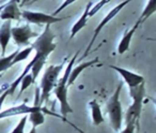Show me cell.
Instances as JSON below:
<instances>
[{
    "mask_svg": "<svg viewBox=\"0 0 156 133\" xmlns=\"http://www.w3.org/2000/svg\"><path fill=\"white\" fill-rule=\"evenodd\" d=\"M136 127L137 126L135 124H126L125 128H124L120 133H135Z\"/></svg>",
    "mask_w": 156,
    "mask_h": 133,
    "instance_id": "cell-24",
    "label": "cell"
},
{
    "mask_svg": "<svg viewBox=\"0 0 156 133\" xmlns=\"http://www.w3.org/2000/svg\"><path fill=\"white\" fill-rule=\"evenodd\" d=\"M89 106L91 109V117L92 121H93L94 126H98V124L104 122V117H103V113L98 102L96 100H92L89 103Z\"/></svg>",
    "mask_w": 156,
    "mask_h": 133,
    "instance_id": "cell-16",
    "label": "cell"
},
{
    "mask_svg": "<svg viewBox=\"0 0 156 133\" xmlns=\"http://www.w3.org/2000/svg\"><path fill=\"white\" fill-rule=\"evenodd\" d=\"M109 1H110V0H100V1H98L95 6H92L91 9H90V11H89V17L95 15V14L98 13V12L100 11V10L102 9L104 6H106Z\"/></svg>",
    "mask_w": 156,
    "mask_h": 133,
    "instance_id": "cell-22",
    "label": "cell"
},
{
    "mask_svg": "<svg viewBox=\"0 0 156 133\" xmlns=\"http://www.w3.org/2000/svg\"><path fill=\"white\" fill-rule=\"evenodd\" d=\"M62 119H63V120H64V121H66V122H67V124H71V126H72V127H73V128H74V129H75V130H76V131H78V132H79V133H86V132H83V130H81V129H79V128H78V127H77V126H75V124H73V122L69 121V120H67V119H66V118H65V117H63V118H62Z\"/></svg>",
    "mask_w": 156,
    "mask_h": 133,
    "instance_id": "cell-26",
    "label": "cell"
},
{
    "mask_svg": "<svg viewBox=\"0 0 156 133\" xmlns=\"http://www.w3.org/2000/svg\"><path fill=\"white\" fill-rule=\"evenodd\" d=\"M155 11H156V0H149L147 3V6H145L144 10L142 11L140 17L138 18L137 22L141 25L143 22H145L147 18L151 17V16L155 13Z\"/></svg>",
    "mask_w": 156,
    "mask_h": 133,
    "instance_id": "cell-17",
    "label": "cell"
},
{
    "mask_svg": "<svg viewBox=\"0 0 156 133\" xmlns=\"http://www.w3.org/2000/svg\"><path fill=\"white\" fill-rule=\"evenodd\" d=\"M27 120H28V115H24V117L20 118L16 127L10 133H25V127H26Z\"/></svg>",
    "mask_w": 156,
    "mask_h": 133,
    "instance_id": "cell-21",
    "label": "cell"
},
{
    "mask_svg": "<svg viewBox=\"0 0 156 133\" xmlns=\"http://www.w3.org/2000/svg\"><path fill=\"white\" fill-rule=\"evenodd\" d=\"M9 96V92H8V89L5 90V92H3L1 96H0V112H1V109H2V105L3 103H5V100L7 99V97Z\"/></svg>",
    "mask_w": 156,
    "mask_h": 133,
    "instance_id": "cell-25",
    "label": "cell"
},
{
    "mask_svg": "<svg viewBox=\"0 0 156 133\" xmlns=\"http://www.w3.org/2000/svg\"><path fill=\"white\" fill-rule=\"evenodd\" d=\"M5 3H3L2 6H0V12H1V10H2L3 8H5Z\"/></svg>",
    "mask_w": 156,
    "mask_h": 133,
    "instance_id": "cell-30",
    "label": "cell"
},
{
    "mask_svg": "<svg viewBox=\"0 0 156 133\" xmlns=\"http://www.w3.org/2000/svg\"><path fill=\"white\" fill-rule=\"evenodd\" d=\"M29 133H37V128H35V127H32V129H31Z\"/></svg>",
    "mask_w": 156,
    "mask_h": 133,
    "instance_id": "cell-28",
    "label": "cell"
},
{
    "mask_svg": "<svg viewBox=\"0 0 156 133\" xmlns=\"http://www.w3.org/2000/svg\"><path fill=\"white\" fill-rule=\"evenodd\" d=\"M22 17V12L17 5V0H11L5 3V8L0 12V20H18Z\"/></svg>",
    "mask_w": 156,
    "mask_h": 133,
    "instance_id": "cell-11",
    "label": "cell"
},
{
    "mask_svg": "<svg viewBox=\"0 0 156 133\" xmlns=\"http://www.w3.org/2000/svg\"><path fill=\"white\" fill-rule=\"evenodd\" d=\"M8 88H9V85H8V84H5V85L1 86V87H0V96H1V94H2L3 92H5V90L8 89Z\"/></svg>",
    "mask_w": 156,
    "mask_h": 133,
    "instance_id": "cell-27",
    "label": "cell"
},
{
    "mask_svg": "<svg viewBox=\"0 0 156 133\" xmlns=\"http://www.w3.org/2000/svg\"><path fill=\"white\" fill-rule=\"evenodd\" d=\"M32 83H34V81H33L32 75H31L30 72L27 73L25 76L22 77V79H20V83L22 86H20V94H18V98H20V97L24 94L25 90L28 89V88L32 85Z\"/></svg>",
    "mask_w": 156,
    "mask_h": 133,
    "instance_id": "cell-20",
    "label": "cell"
},
{
    "mask_svg": "<svg viewBox=\"0 0 156 133\" xmlns=\"http://www.w3.org/2000/svg\"><path fill=\"white\" fill-rule=\"evenodd\" d=\"M75 1H77V0H65L64 2H63L62 5H61L60 7H59L58 9H57L56 11L54 12V14H52V15H54V16H57L59 13H60V12H62L63 10L65 9V8H67L69 6H71L72 3H74Z\"/></svg>",
    "mask_w": 156,
    "mask_h": 133,
    "instance_id": "cell-23",
    "label": "cell"
},
{
    "mask_svg": "<svg viewBox=\"0 0 156 133\" xmlns=\"http://www.w3.org/2000/svg\"><path fill=\"white\" fill-rule=\"evenodd\" d=\"M77 56H78V52H76L75 55H74L71 60H69V62L67 63L62 77H61L60 79H58L57 85L55 86V88L52 89L57 100L60 103L61 114H62L63 117H66L67 114L73 113V109H72L71 105H69V100H67V88H69L67 87V79H69V72H71L74 63H75L76 59H77Z\"/></svg>",
    "mask_w": 156,
    "mask_h": 133,
    "instance_id": "cell-1",
    "label": "cell"
},
{
    "mask_svg": "<svg viewBox=\"0 0 156 133\" xmlns=\"http://www.w3.org/2000/svg\"><path fill=\"white\" fill-rule=\"evenodd\" d=\"M30 2V0H23V2H22V6H25L26 3Z\"/></svg>",
    "mask_w": 156,
    "mask_h": 133,
    "instance_id": "cell-29",
    "label": "cell"
},
{
    "mask_svg": "<svg viewBox=\"0 0 156 133\" xmlns=\"http://www.w3.org/2000/svg\"><path fill=\"white\" fill-rule=\"evenodd\" d=\"M12 20H5L0 26V48H1V57L5 56L7 47L11 40V25Z\"/></svg>",
    "mask_w": 156,
    "mask_h": 133,
    "instance_id": "cell-12",
    "label": "cell"
},
{
    "mask_svg": "<svg viewBox=\"0 0 156 133\" xmlns=\"http://www.w3.org/2000/svg\"><path fill=\"white\" fill-rule=\"evenodd\" d=\"M133 0H124V1H122L121 3H119L118 6H115V8H113L112 10H110L109 11V13L107 14L106 16H105L104 18L102 20V22L98 24V26L95 28V30H94V33H93V37H92V39H91V41H90V43L88 44V46H87V48H86V50H85V53H83V57L81 58H85V57H87V55L90 53V50H91V48H92V46H93V44L95 43V40H96V38L98 37V35L101 33V31H102V29L104 28L105 26H106L107 24H108L109 22H110L111 20H112L113 17H115V15H117L118 13H119L120 11H122V9H123L125 6H127L129 2H132Z\"/></svg>",
    "mask_w": 156,
    "mask_h": 133,
    "instance_id": "cell-6",
    "label": "cell"
},
{
    "mask_svg": "<svg viewBox=\"0 0 156 133\" xmlns=\"http://www.w3.org/2000/svg\"><path fill=\"white\" fill-rule=\"evenodd\" d=\"M98 62V59L96 58V59H92V60L80 63V65H76L75 68H72L71 72H69V79H67V87L73 85L74 82L77 79V77L81 74V72H83V70H86V69L90 68L92 65H96Z\"/></svg>",
    "mask_w": 156,
    "mask_h": 133,
    "instance_id": "cell-14",
    "label": "cell"
},
{
    "mask_svg": "<svg viewBox=\"0 0 156 133\" xmlns=\"http://www.w3.org/2000/svg\"><path fill=\"white\" fill-rule=\"evenodd\" d=\"M32 50H33V48L31 47V46H27L26 48H24V50H18V52L16 53L15 57L13 58V61H12V65H16V63L22 62V61L28 59V57L31 55Z\"/></svg>",
    "mask_w": 156,
    "mask_h": 133,
    "instance_id": "cell-19",
    "label": "cell"
},
{
    "mask_svg": "<svg viewBox=\"0 0 156 133\" xmlns=\"http://www.w3.org/2000/svg\"><path fill=\"white\" fill-rule=\"evenodd\" d=\"M92 6H93V2H92V1L88 2V5L86 6V9H85V11H83V15L78 18V20L74 24V26L72 27L71 35H69V38H71V39H73V38L75 37V35H77V33L79 32L86 25H87L88 18H89V11H90V9H91Z\"/></svg>",
    "mask_w": 156,
    "mask_h": 133,
    "instance_id": "cell-15",
    "label": "cell"
},
{
    "mask_svg": "<svg viewBox=\"0 0 156 133\" xmlns=\"http://www.w3.org/2000/svg\"><path fill=\"white\" fill-rule=\"evenodd\" d=\"M109 68L115 70L118 74H120V76L123 79L124 84H126L128 86V88L136 87V86L144 83V79H143L142 75L132 72L130 70H127V69H124L122 67H118V65H109Z\"/></svg>",
    "mask_w": 156,
    "mask_h": 133,
    "instance_id": "cell-9",
    "label": "cell"
},
{
    "mask_svg": "<svg viewBox=\"0 0 156 133\" xmlns=\"http://www.w3.org/2000/svg\"><path fill=\"white\" fill-rule=\"evenodd\" d=\"M42 106H35V105H27L26 103H23L20 105H16L13 106L11 109H8L5 111H1L0 112V119H3V118H8V117H13V116H17V115H28L31 112L37 111V109H41Z\"/></svg>",
    "mask_w": 156,
    "mask_h": 133,
    "instance_id": "cell-10",
    "label": "cell"
},
{
    "mask_svg": "<svg viewBox=\"0 0 156 133\" xmlns=\"http://www.w3.org/2000/svg\"><path fill=\"white\" fill-rule=\"evenodd\" d=\"M37 1H39V0H32V2H37Z\"/></svg>",
    "mask_w": 156,
    "mask_h": 133,
    "instance_id": "cell-31",
    "label": "cell"
},
{
    "mask_svg": "<svg viewBox=\"0 0 156 133\" xmlns=\"http://www.w3.org/2000/svg\"><path fill=\"white\" fill-rule=\"evenodd\" d=\"M55 38L56 35L50 29V25H45L44 31L37 35V40L30 45L33 50H35V60L46 62L48 56L56 50Z\"/></svg>",
    "mask_w": 156,
    "mask_h": 133,
    "instance_id": "cell-2",
    "label": "cell"
},
{
    "mask_svg": "<svg viewBox=\"0 0 156 133\" xmlns=\"http://www.w3.org/2000/svg\"><path fill=\"white\" fill-rule=\"evenodd\" d=\"M139 26H140V24H139L138 22H136V24L133 26L132 29L125 31V33H124L123 37H122L121 41L119 42V45H118V53H119L120 55L125 54V53L129 50V45H130V42H132V39Z\"/></svg>",
    "mask_w": 156,
    "mask_h": 133,
    "instance_id": "cell-13",
    "label": "cell"
},
{
    "mask_svg": "<svg viewBox=\"0 0 156 133\" xmlns=\"http://www.w3.org/2000/svg\"><path fill=\"white\" fill-rule=\"evenodd\" d=\"M129 96L133 99V103L129 105L125 114V124H139L141 112H142L143 99L145 97V85L144 83L129 88Z\"/></svg>",
    "mask_w": 156,
    "mask_h": 133,
    "instance_id": "cell-3",
    "label": "cell"
},
{
    "mask_svg": "<svg viewBox=\"0 0 156 133\" xmlns=\"http://www.w3.org/2000/svg\"><path fill=\"white\" fill-rule=\"evenodd\" d=\"M37 33L32 31L31 27L28 24L20 27H12L11 28V38L14 40L15 44L18 47L30 45V40L32 38H37Z\"/></svg>",
    "mask_w": 156,
    "mask_h": 133,
    "instance_id": "cell-7",
    "label": "cell"
},
{
    "mask_svg": "<svg viewBox=\"0 0 156 133\" xmlns=\"http://www.w3.org/2000/svg\"><path fill=\"white\" fill-rule=\"evenodd\" d=\"M20 50V48H18ZM17 50H15V52H13L12 54L8 55V56H3V57H0V73L1 72H5L7 70H9L11 67H13L12 65V61H13V58L15 57L16 53L18 52Z\"/></svg>",
    "mask_w": 156,
    "mask_h": 133,
    "instance_id": "cell-18",
    "label": "cell"
},
{
    "mask_svg": "<svg viewBox=\"0 0 156 133\" xmlns=\"http://www.w3.org/2000/svg\"><path fill=\"white\" fill-rule=\"evenodd\" d=\"M64 63H65V60L63 61L61 65H49L48 68H46L45 72H44L43 76H42L41 85H40V89H41V91H40V98H39L40 105H41L44 101L48 100V98H49V96H50V92L52 91L55 86L57 85L59 75H60L61 71H62Z\"/></svg>",
    "mask_w": 156,
    "mask_h": 133,
    "instance_id": "cell-4",
    "label": "cell"
},
{
    "mask_svg": "<svg viewBox=\"0 0 156 133\" xmlns=\"http://www.w3.org/2000/svg\"><path fill=\"white\" fill-rule=\"evenodd\" d=\"M22 17L26 22L30 24H37V25H51L55 23H59L61 20H65V17H57V16L50 15V14L42 13V12H33V11H23Z\"/></svg>",
    "mask_w": 156,
    "mask_h": 133,
    "instance_id": "cell-8",
    "label": "cell"
},
{
    "mask_svg": "<svg viewBox=\"0 0 156 133\" xmlns=\"http://www.w3.org/2000/svg\"><path fill=\"white\" fill-rule=\"evenodd\" d=\"M124 83H120L117 89L115 90L112 96L109 98L106 104L107 113L109 116L111 127L115 131H120L122 128V121H123V112H122V104L120 101V94L123 88Z\"/></svg>",
    "mask_w": 156,
    "mask_h": 133,
    "instance_id": "cell-5",
    "label": "cell"
}]
</instances>
